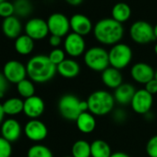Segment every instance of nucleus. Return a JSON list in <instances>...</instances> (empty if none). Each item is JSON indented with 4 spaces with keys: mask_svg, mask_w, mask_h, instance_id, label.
Wrapping results in <instances>:
<instances>
[{
    "mask_svg": "<svg viewBox=\"0 0 157 157\" xmlns=\"http://www.w3.org/2000/svg\"><path fill=\"white\" fill-rule=\"evenodd\" d=\"M26 69L30 80L36 83H44L51 81L57 72L56 66L45 55H36L30 58Z\"/></svg>",
    "mask_w": 157,
    "mask_h": 157,
    "instance_id": "nucleus-1",
    "label": "nucleus"
},
{
    "mask_svg": "<svg viewBox=\"0 0 157 157\" xmlns=\"http://www.w3.org/2000/svg\"><path fill=\"white\" fill-rule=\"evenodd\" d=\"M94 36L102 44L115 45L122 40L124 36V27L112 18L102 19L94 26Z\"/></svg>",
    "mask_w": 157,
    "mask_h": 157,
    "instance_id": "nucleus-2",
    "label": "nucleus"
},
{
    "mask_svg": "<svg viewBox=\"0 0 157 157\" xmlns=\"http://www.w3.org/2000/svg\"><path fill=\"white\" fill-rule=\"evenodd\" d=\"M88 111L94 116H105L110 114L115 107V98L112 94L105 90H97L87 98Z\"/></svg>",
    "mask_w": 157,
    "mask_h": 157,
    "instance_id": "nucleus-3",
    "label": "nucleus"
},
{
    "mask_svg": "<svg viewBox=\"0 0 157 157\" xmlns=\"http://www.w3.org/2000/svg\"><path fill=\"white\" fill-rule=\"evenodd\" d=\"M57 108L63 118L76 121L82 113L88 111V104L87 101H82L74 94H65L59 99Z\"/></svg>",
    "mask_w": 157,
    "mask_h": 157,
    "instance_id": "nucleus-4",
    "label": "nucleus"
},
{
    "mask_svg": "<svg viewBox=\"0 0 157 157\" xmlns=\"http://www.w3.org/2000/svg\"><path fill=\"white\" fill-rule=\"evenodd\" d=\"M83 60L87 67L96 72H103L110 67L108 52L101 46H93L86 50Z\"/></svg>",
    "mask_w": 157,
    "mask_h": 157,
    "instance_id": "nucleus-5",
    "label": "nucleus"
},
{
    "mask_svg": "<svg viewBox=\"0 0 157 157\" xmlns=\"http://www.w3.org/2000/svg\"><path fill=\"white\" fill-rule=\"evenodd\" d=\"M110 67L118 70L126 68L131 62L133 57L132 49L129 45L118 43L111 47L108 51Z\"/></svg>",
    "mask_w": 157,
    "mask_h": 157,
    "instance_id": "nucleus-6",
    "label": "nucleus"
},
{
    "mask_svg": "<svg viewBox=\"0 0 157 157\" xmlns=\"http://www.w3.org/2000/svg\"><path fill=\"white\" fill-rule=\"evenodd\" d=\"M129 36L138 44H147L156 40L153 26L145 21H137L132 23L129 28Z\"/></svg>",
    "mask_w": 157,
    "mask_h": 157,
    "instance_id": "nucleus-7",
    "label": "nucleus"
},
{
    "mask_svg": "<svg viewBox=\"0 0 157 157\" xmlns=\"http://www.w3.org/2000/svg\"><path fill=\"white\" fill-rule=\"evenodd\" d=\"M47 25L49 29V33L51 35H56L59 37H66L70 30L69 19L59 12L51 14L47 21Z\"/></svg>",
    "mask_w": 157,
    "mask_h": 157,
    "instance_id": "nucleus-8",
    "label": "nucleus"
},
{
    "mask_svg": "<svg viewBox=\"0 0 157 157\" xmlns=\"http://www.w3.org/2000/svg\"><path fill=\"white\" fill-rule=\"evenodd\" d=\"M152 105H153V95L148 93L145 89L137 90L130 103V106L132 110L135 113L143 116L151 112Z\"/></svg>",
    "mask_w": 157,
    "mask_h": 157,
    "instance_id": "nucleus-9",
    "label": "nucleus"
},
{
    "mask_svg": "<svg viewBox=\"0 0 157 157\" xmlns=\"http://www.w3.org/2000/svg\"><path fill=\"white\" fill-rule=\"evenodd\" d=\"M64 51L71 57H78L86 52V43L83 36L68 33L64 40Z\"/></svg>",
    "mask_w": 157,
    "mask_h": 157,
    "instance_id": "nucleus-10",
    "label": "nucleus"
},
{
    "mask_svg": "<svg viewBox=\"0 0 157 157\" xmlns=\"http://www.w3.org/2000/svg\"><path fill=\"white\" fill-rule=\"evenodd\" d=\"M2 73L9 82L17 85L19 82L26 78L27 69L26 66H24L21 62L18 60H10L4 65Z\"/></svg>",
    "mask_w": 157,
    "mask_h": 157,
    "instance_id": "nucleus-11",
    "label": "nucleus"
},
{
    "mask_svg": "<svg viewBox=\"0 0 157 157\" xmlns=\"http://www.w3.org/2000/svg\"><path fill=\"white\" fill-rule=\"evenodd\" d=\"M25 34L31 37L33 41L44 39L49 34V29L46 21L41 18L30 19L24 26Z\"/></svg>",
    "mask_w": 157,
    "mask_h": 157,
    "instance_id": "nucleus-12",
    "label": "nucleus"
},
{
    "mask_svg": "<svg viewBox=\"0 0 157 157\" xmlns=\"http://www.w3.org/2000/svg\"><path fill=\"white\" fill-rule=\"evenodd\" d=\"M130 76L132 80L137 83L145 85L154 78L155 70L151 65L145 62H138L131 67Z\"/></svg>",
    "mask_w": 157,
    "mask_h": 157,
    "instance_id": "nucleus-13",
    "label": "nucleus"
},
{
    "mask_svg": "<svg viewBox=\"0 0 157 157\" xmlns=\"http://www.w3.org/2000/svg\"><path fill=\"white\" fill-rule=\"evenodd\" d=\"M25 136L33 141H42L48 135L46 125L39 119H31L24 126Z\"/></svg>",
    "mask_w": 157,
    "mask_h": 157,
    "instance_id": "nucleus-14",
    "label": "nucleus"
},
{
    "mask_svg": "<svg viewBox=\"0 0 157 157\" xmlns=\"http://www.w3.org/2000/svg\"><path fill=\"white\" fill-rule=\"evenodd\" d=\"M69 23L72 33L83 37L88 35L94 30L92 21L83 14H74L69 19Z\"/></svg>",
    "mask_w": 157,
    "mask_h": 157,
    "instance_id": "nucleus-15",
    "label": "nucleus"
},
{
    "mask_svg": "<svg viewBox=\"0 0 157 157\" xmlns=\"http://www.w3.org/2000/svg\"><path fill=\"white\" fill-rule=\"evenodd\" d=\"M45 109L44 100L37 95H33L24 100L23 113L26 117L31 119H37L40 117Z\"/></svg>",
    "mask_w": 157,
    "mask_h": 157,
    "instance_id": "nucleus-16",
    "label": "nucleus"
},
{
    "mask_svg": "<svg viewBox=\"0 0 157 157\" xmlns=\"http://www.w3.org/2000/svg\"><path fill=\"white\" fill-rule=\"evenodd\" d=\"M0 132H1V137H3L11 143L15 142L21 136V125L16 119L9 118L2 123Z\"/></svg>",
    "mask_w": 157,
    "mask_h": 157,
    "instance_id": "nucleus-17",
    "label": "nucleus"
},
{
    "mask_svg": "<svg viewBox=\"0 0 157 157\" xmlns=\"http://www.w3.org/2000/svg\"><path fill=\"white\" fill-rule=\"evenodd\" d=\"M2 32L4 35L10 39H17L21 35L22 25L20 19L17 16H11L7 19H4L2 21Z\"/></svg>",
    "mask_w": 157,
    "mask_h": 157,
    "instance_id": "nucleus-18",
    "label": "nucleus"
},
{
    "mask_svg": "<svg viewBox=\"0 0 157 157\" xmlns=\"http://www.w3.org/2000/svg\"><path fill=\"white\" fill-rule=\"evenodd\" d=\"M102 82L109 89L116 90L123 83V76L120 70L109 67L101 74Z\"/></svg>",
    "mask_w": 157,
    "mask_h": 157,
    "instance_id": "nucleus-19",
    "label": "nucleus"
},
{
    "mask_svg": "<svg viewBox=\"0 0 157 157\" xmlns=\"http://www.w3.org/2000/svg\"><path fill=\"white\" fill-rule=\"evenodd\" d=\"M135 87L130 83H122L118 88H117L114 92V98L116 103L120 105H130L132 98L136 93Z\"/></svg>",
    "mask_w": 157,
    "mask_h": 157,
    "instance_id": "nucleus-20",
    "label": "nucleus"
},
{
    "mask_svg": "<svg viewBox=\"0 0 157 157\" xmlns=\"http://www.w3.org/2000/svg\"><path fill=\"white\" fill-rule=\"evenodd\" d=\"M56 70L61 77L66 78H73L80 74L81 67L76 60L72 58H66L56 67Z\"/></svg>",
    "mask_w": 157,
    "mask_h": 157,
    "instance_id": "nucleus-21",
    "label": "nucleus"
},
{
    "mask_svg": "<svg viewBox=\"0 0 157 157\" xmlns=\"http://www.w3.org/2000/svg\"><path fill=\"white\" fill-rule=\"evenodd\" d=\"M76 126L82 133L90 134L96 128V119L89 111L82 113L76 119Z\"/></svg>",
    "mask_w": 157,
    "mask_h": 157,
    "instance_id": "nucleus-22",
    "label": "nucleus"
},
{
    "mask_svg": "<svg viewBox=\"0 0 157 157\" xmlns=\"http://www.w3.org/2000/svg\"><path fill=\"white\" fill-rule=\"evenodd\" d=\"M14 47L18 54L21 56H28L34 49V41L27 34H21L15 40Z\"/></svg>",
    "mask_w": 157,
    "mask_h": 157,
    "instance_id": "nucleus-23",
    "label": "nucleus"
},
{
    "mask_svg": "<svg viewBox=\"0 0 157 157\" xmlns=\"http://www.w3.org/2000/svg\"><path fill=\"white\" fill-rule=\"evenodd\" d=\"M112 19L119 23L128 21L131 16V9L125 2H118L112 8Z\"/></svg>",
    "mask_w": 157,
    "mask_h": 157,
    "instance_id": "nucleus-24",
    "label": "nucleus"
},
{
    "mask_svg": "<svg viewBox=\"0 0 157 157\" xmlns=\"http://www.w3.org/2000/svg\"><path fill=\"white\" fill-rule=\"evenodd\" d=\"M112 153L110 145L104 140H94L91 143L92 157H110Z\"/></svg>",
    "mask_w": 157,
    "mask_h": 157,
    "instance_id": "nucleus-25",
    "label": "nucleus"
},
{
    "mask_svg": "<svg viewBox=\"0 0 157 157\" xmlns=\"http://www.w3.org/2000/svg\"><path fill=\"white\" fill-rule=\"evenodd\" d=\"M3 109L6 115L9 116H17L21 113H23L24 101L18 97H12L6 100L3 104Z\"/></svg>",
    "mask_w": 157,
    "mask_h": 157,
    "instance_id": "nucleus-26",
    "label": "nucleus"
},
{
    "mask_svg": "<svg viewBox=\"0 0 157 157\" xmlns=\"http://www.w3.org/2000/svg\"><path fill=\"white\" fill-rule=\"evenodd\" d=\"M71 155L73 157H92L91 143L85 140H76L71 147Z\"/></svg>",
    "mask_w": 157,
    "mask_h": 157,
    "instance_id": "nucleus-27",
    "label": "nucleus"
},
{
    "mask_svg": "<svg viewBox=\"0 0 157 157\" xmlns=\"http://www.w3.org/2000/svg\"><path fill=\"white\" fill-rule=\"evenodd\" d=\"M17 92L21 97H23L25 99L35 95L34 94L35 87H34L33 82H32L31 80L24 78L23 81H21V82H19L17 84Z\"/></svg>",
    "mask_w": 157,
    "mask_h": 157,
    "instance_id": "nucleus-28",
    "label": "nucleus"
},
{
    "mask_svg": "<svg viewBox=\"0 0 157 157\" xmlns=\"http://www.w3.org/2000/svg\"><path fill=\"white\" fill-rule=\"evenodd\" d=\"M15 15L19 18H25L29 16L33 11V5L30 0H16L13 3Z\"/></svg>",
    "mask_w": 157,
    "mask_h": 157,
    "instance_id": "nucleus-29",
    "label": "nucleus"
},
{
    "mask_svg": "<svg viewBox=\"0 0 157 157\" xmlns=\"http://www.w3.org/2000/svg\"><path fill=\"white\" fill-rule=\"evenodd\" d=\"M27 157H54V154L47 146L43 144H34L28 150Z\"/></svg>",
    "mask_w": 157,
    "mask_h": 157,
    "instance_id": "nucleus-30",
    "label": "nucleus"
},
{
    "mask_svg": "<svg viewBox=\"0 0 157 157\" xmlns=\"http://www.w3.org/2000/svg\"><path fill=\"white\" fill-rule=\"evenodd\" d=\"M50 61L56 67L66 59V52L60 48H54L48 55Z\"/></svg>",
    "mask_w": 157,
    "mask_h": 157,
    "instance_id": "nucleus-31",
    "label": "nucleus"
},
{
    "mask_svg": "<svg viewBox=\"0 0 157 157\" xmlns=\"http://www.w3.org/2000/svg\"><path fill=\"white\" fill-rule=\"evenodd\" d=\"M14 15H15V10H14L13 3L7 1V0L2 3H0V17L3 19H7Z\"/></svg>",
    "mask_w": 157,
    "mask_h": 157,
    "instance_id": "nucleus-32",
    "label": "nucleus"
},
{
    "mask_svg": "<svg viewBox=\"0 0 157 157\" xmlns=\"http://www.w3.org/2000/svg\"><path fill=\"white\" fill-rule=\"evenodd\" d=\"M12 153L11 142L0 136V157H10Z\"/></svg>",
    "mask_w": 157,
    "mask_h": 157,
    "instance_id": "nucleus-33",
    "label": "nucleus"
},
{
    "mask_svg": "<svg viewBox=\"0 0 157 157\" xmlns=\"http://www.w3.org/2000/svg\"><path fill=\"white\" fill-rule=\"evenodd\" d=\"M146 153L149 157H157V135L152 136L146 144Z\"/></svg>",
    "mask_w": 157,
    "mask_h": 157,
    "instance_id": "nucleus-34",
    "label": "nucleus"
},
{
    "mask_svg": "<svg viewBox=\"0 0 157 157\" xmlns=\"http://www.w3.org/2000/svg\"><path fill=\"white\" fill-rule=\"evenodd\" d=\"M8 86H9L8 80L4 76V74L0 72V98H2L6 94L7 90H8Z\"/></svg>",
    "mask_w": 157,
    "mask_h": 157,
    "instance_id": "nucleus-35",
    "label": "nucleus"
},
{
    "mask_svg": "<svg viewBox=\"0 0 157 157\" xmlns=\"http://www.w3.org/2000/svg\"><path fill=\"white\" fill-rule=\"evenodd\" d=\"M144 89L152 95L156 94H157V80L156 78H154L151 81H150L148 83H146L144 85Z\"/></svg>",
    "mask_w": 157,
    "mask_h": 157,
    "instance_id": "nucleus-36",
    "label": "nucleus"
},
{
    "mask_svg": "<svg viewBox=\"0 0 157 157\" xmlns=\"http://www.w3.org/2000/svg\"><path fill=\"white\" fill-rule=\"evenodd\" d=\"M114 120L117 123H122L127 119V114L125 113L124 110L122 109H117L115 111L114 115H113Z\"/></svg>",
    "mask_w": 157,
    "mask_h": 157,
    "instance_id": "nucleus-37",
    "label": "nucleus"
},
{
    "mask_svg": "<svg viewBox=\"0 0 157 157\" xmlns=\"http://www.w3.org/2000/svg\"><path fill=\"white\" fill-rule=\"evenodd\" d=\"M62 43V38L56 35H51L49 37V44L54 48H58Z\"/></svg>",
    "mask_w": 157,
    "mask_h": 157,
    "instance_id": "nucleus-38",
    "label": "nucleus"
},
{
    "mask_svg": "<svg viewBox=\"0 0 157 157\" xmlns=\"http://www.w3.org/2000/svg\"><path fill=\"white\" fill-rule=\"evenodd\" d=\"M66 2L72 7H78L83 2V0H66Z\"/></svg>",
    "mask_w": 157,
    "mask_h": 157,
    "instance_id": "nucleus-39",
    "label": "nucleus"
},
{
    "mask_svg": "<svg viewBox=\"0 0 157 157\" xmlns=\"http://www.w3.org/2000/svg\"><path fill=\"white\" fill-rule=\"evenodd\" d=\"M110 157H130L128 153L123 152V151H116L111 154Z\"/></svg>",
    "mask_w": 157,
    "mask_h": 157,
    "instance_id": "nucleus-40",
    "label": "nucleus"
},
{
    "mask_svg": "<svg viewBox=\"0 0 157 157\" xmlns=\"http://www.w3.org/2000/svg\"><path fill=\"white\" fill-rule=\"evenodd\" d=\"M5 116H6V114H5V111L3 109V105L0 104V125H2V123L5 121L4 120Z\"/></svg>",
    "mask_w": 157,
    "mask_h": 157,
    "instance_id": "nucleus-41",
    "label": "nucleus"
},
{
    "mask_svg": "<svg viewBox=\"0 0 157 157\" xmlns=\"http://www.w3.org/2000/svg\"><path fill=\"white\" fill-rule=\"evenodd\" d=\"M153 32H154V36L155 39H157V24L155 26H153Z\"/></svg>",
    "mask_w": 157,
    "mask_h": 157,
    "instance_id": "nucleus-42",
    "label": "nucleus"
},
{
    "mask_svg": "<svg viewBox=\"0 0 157 157\" xmlns=\"http://www.w3.org/2000/svg\"><path fill=\"white\" fill-rule=\"evenodd\" d=\"M153 51H154L155 55L157 56V44H155V45H154V47H153Z\"/></svg>",
    "mask_w": 157,
    "mask_h": 157,
    "instance_id": "nucleus-43",
    "label": "nucleus"
},
{
    "mask_svg": "<svg viewBox=\"0 0 157 157\" xmlns=\"http://www.w3.org/2000/svg\"><path fill=\"white\" fill-rule=\"evenodd\" d=\"M154 78H155L156 80H157V69L155 70V76H154Z\"/></svg>",
    "mask_w": 157,
    "mask_h": 157,
    "instance_id": "nucleus-44",
    "label": "nucleus"
},
{
    "mask_svg": "<svg viewBox=\"0 0 157 157\" xmlns=\"http://www.w3.org/2000/svg\"><path fill=\"white\" fill-rule=\"evenodd\" d=\"M64 157H73L72 155H66V156H64Z\"/></svg>",
    "mask_w": 157,
    "mask_h": 157,
    "instance_id": "nucleus-45",
    "label": "nucleus"
},
{
    "mask_svg": "<svg viewBox=\"0 0 157 157\" xmlns=\"http://www.w3.org/2000/svg\"><path fill=\"white\" fill-rule=\"evenodd\" d=\"M4 1H6V0H0V3H2V2H4Z\"/></svg>",
    "mask_w": 157,
    "mask_h": 157,
    "instance_id": "nucleus-46",
    "label": "nucleus"
}]
</instances>
